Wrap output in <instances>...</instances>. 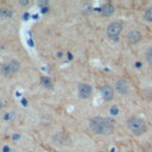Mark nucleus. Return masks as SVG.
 I'll list each match as a JSON object with an SVG mask.
<instances>
[{
  "label": "nucleus",
  "mask_w": 152,
  "mask_h": 152,
  "mask_svg": "<svg viewBox=\"0 0 152 152\" xmlns=\"http://www.w3.org/2000/svg\"><path fill=\"white\" fill-rule=\"evenodd\" d=\"M89 127L90 129L100 135H108L114 131L115 127V121L108 118H102V116H94L89 121Z\"/></svg>",
  "instance_id": "nucleus-1"
},
{
  "label": "nucleus",
  "mask_w": 152,
  "mask_h": 152,
  "mask_svg": "<svg viewBox=\"0 0 152 152\" xmlns=\"http://www.w3.org/2000/svg\"><path fill=\"white\" fill-rule=\"evenodd\" d=\"M127 127L134 135H142L147 132V124L138 116H131L127 120Z\"/></svg>",
  "instance_id": "nucleus-2"
},
{
  "label": "nucleus",
  "mask_w": 152,
  "mask_h": 152,
  "mask_svg": "<svg viewBox=\"0 0 152 152\" xmlns=\"http://www.w3.org/2000/svg\"><path fill=\"white\" fill-rule=\"evenodd\" d=\"M122 28H124V26H122V24H121L120 21H112V23L107 26L106 33H107V36H108L109 38L114 39V38H118V36L121 33Z\"/></svg>",
  "instance_id": "nucleus-3"
},
{
  "label": "nucleus",
  "mask_w": 152,
  "mask_h": 152,
  "mask_svg": "<svg viewBox=\"0 0 152 152\" xmlns=\"http://www.w3.org/2000/svg\"><path fill=\"white\" fill-rule=\"evenodd\" d=\"M114 88L120 95H127L129 91V83L125 78H119L115 81Z\"/></svg>",
  "instance_id": "nucleus-4"
},
{
  "label": "nucleus",
  "mask_w": 152,
  "mask_h": 152,
  "mask_svg": "<svg viewBox=\"0 0 152 152\" xmlns=\"http://www.w3.org/2000/svg\"><path fill=\"white\" fill-rule=\"evenodd\" d=\"M91 93H93V89L88 83H78L77 94H78L80 99H88V97H90Z\"/></svg>",
  "instance_id": "nucleus-5"
},
{
  "label": "nucleus",
  "mask_w": 152,
  "mask_h": 152,
  "mask_svg": "<svg viewBox=\"0 0 152 152\" xmlns=\"http://www.w3.org/2000/svg\"><path fill=\"white\" fill-rule=\"evenodd\" d=\"M101 95L104 101H110L114 97V89L109 84H103L101 87Z\"/></svg>",
  "instance_id": "nucleus-6"
},
{
  "label": "nucleus",
  "mask_w": 152,
  "mask_h": 152,
  "mask_svg": "<svg viewBox=\"0 0 152 152\" xmlns=\"http://www.w3.org/2000/svg\"><path fill=\"white\" fill-rule=\"evenodd\" d=\"M126 38H127V42H128L129 44H137V43H139L140 39H141V33H140L138 30H131V31L127 33Z\"/></svg>",
  "instance_id": "nucleus-7"
},
{
  "label": "nucleus",
  "mask_w": 152,
  "mask_h": 152,
  "mask_svg": "<svg viewBox=\"0 0 152 152\" xmlns=\"http://www.w3.org/2000/svg\"><path fill=\"white\" fill-rule=\"evenodd\" d=\"M115 11V7L114 5H112L110 2H107L104 4L102 7H101V13L104 15V17H110Z\"/></svg>",
  "instance_id": "nucleus-8"
},
{
  "label": "nucleus",
  "mask_w": 152,
  "mask_h": 152,
  "mask_svg": "<svg viewBox=\"0 0 152 152\" xmlns=\"http://www.w3.org/2000/svg\"><path fill=\"white\" fill-rule=\"evenodd\" d=\"M7 65H8L10 71H11L12 75L15 74V72L19 70V68H20V63H19L17 59H12V61H10V62L7 63Z\"/></svg>",
  "instance_id": "nucleus-9"
},
{
  "label": "nucleus",
  "mask_w": 152,
  "mask_h": 152,
  "mask_svg": "<svg viewBox=\"0 0 152 152\" xmlns=\"http://www.w3.org/2000/svg\"><path fill=\"white\" fill-rule=\"evenodd\" d=\"M53 139H55V140H57L59 144H64V145L70 144V139H69V137H68V135H65L64 133H58L57 135H55V137H53Z\"/></svg>",
  "instance_id": "nucleus-10"
},
{
  "label": "nucleus",
  "mask_w": 152,
  "mask_h": 152,
  "mask_svg": "<svg viewBox=\"0 0 152 152\" xmlns=\"http://www.w3.org/2000/svg\"><path fill=\"white\" fill-rule=\"evenodd\" d=\"M0 17L1 18H11L12 17V12H11V10H8V8H6V7H1L0 8Z\"/></svg>",
  "instance_id": "nucleus-11"
},
{
  "label": "nucleus",
  "mask_w": 152,
  "mask_h": 152,
  "mask_svg": "<svg viewBox=\"0 0 152 152\" xmlns=\"http://www.w3.org/2000/svg\"><path fill=\"white\" fill-rule=\"evenodd\" d=\"M145 58H146L147 63L150 65H152V45L146 49V51H145Z\"/></svg>",
  "instance_id": "nucleus-12"
},
{
  "label": "nucleus",
  "mask_w": 152,
  "mask_h": 152,
  "mask_svg": "<svg viewBox=\"0 0 152 152\" xmlns=\"http://www.w3.org/2000/svg\"><path fill=\"white\" fill-rule=\"evenodd\" d=\"M40 82H42V84H43L45 88H49V89H51V88H52V82H51L50 77H48V76H44V77H42Z\"/></svg>",
  "instance_id": "nucleus-13"
},
{
  "label": "nucleus",
  "mask_w": 152,
  "mask_h": 152,
  "mask_svg": "<svg viewBox=\"0 0 152 152\" xmlns=\"http://www.w3.org/2000/svg\"><path fill=\"white\" fill-rule=\"evenodd\" d=\"M144 18L147 23H152V7L146 8V11L144 12Z\"/></svg>",
  "instance_id": "nucleus-14"
},
{
  "label": "nucleus",
  "mask_w": 152,
  "mask_h": 152,
  "mask_svg": "<svg viewBox=\"0 0 152 152\" xmlns=\"http://www.w3.org/2000/svg\"><path fill=\"white\" fill-rule=\"evenodd\" d=\"M0 72H1V75H4V76H11L12 74H11V71H10V68H8V65L7 64H4L2 66H1V69H0Z\"/></svg>",
  "instance_id": "nucleus-15"
},
{
  "label": "nucleus",
  "mask_w": 152,
  "mask_h": 152,
  "mask_svg": "<svg viewBox=\"0 0 152 152\" xmlns=\"http://www.w3.org/2000/svg\"><path fill=\"white\" fill-rule=\"evenodd\" d=\"M118 113H119L118 106H116V104H113V106L110 107V114H112V115H118Z\"/></svg>",
  "instance_id": "nucleus-16"
},
{
  "label": "nucleus",
  "mask_w": 152,
  "mask_h": 152,
  "mask_svg": "<svg viewBox=\"0 0 152 152\" xmlns=\"http://www.w3.org/2000/svg\"><path fill=\"white\" fill-rule=\"evenodd\" d=\"M19 4H20L21 6H26V5H28V4H30V1H28V0H20V1H19Z\"/></svg>",
  "instance_id": "nucleus-17"
},
{
  "label": "nucleus",
  "mask_w": 152,
  "mask_h": 152,
  "mask_svg": "<svg viewBox=\"0 0 152 152\" xmlns=\"http://www.w3.org/2000/svg\"><path fill=\"white\" fill-rule=\"evenodd\" d=\"M42 12H43V13L49 12V6H48V7H43V8H42Z\"/></svg>",
  "instance_id": "nucleus-18"
},
{
  "label": "nucleus",
  "mask_w": 152,
  "mask_h": 152,
  "mask_svg": "<svg viewBox=\"0 0 152 152\" xmlns=\"http://www.w3.org/2000/svg\"><path fill=\"white\" fill-rule=\"evenodd\" d=\"M135 65H137V68H138V69H139V68H140V66H141V64H140V63H139V62H137V63H135Z\"/></svg>",
  "instance_id": "nucleus-19"
},
{
  "label": "nucleus",
  "mask_w": 152,
  "mask_h": 152,
  "mask_svg": "<svg viewBox=\"0 0 152 152\" xmlns=\"http://www.w3.org/2000/svg\"><path fill=\"white\" fill-rule=\"evenodd\" d=\"M2 106H4V103H2V101H1V100H0V109H1V108H2Z\"/></svg>",
  "instance_id": "nucleus-20"
},
{
  "label": "nucleus",
  "mask_w": 152,
  "mask_h": 152,
  "mask_svg": "<svg viewBox=\"0 0 152 152\" xmlns=\"http://www.w3.org/2000/svg\"><path fill=\"white\" fill-rule=\"evenodd\" d=\"M57 56H58V58H62V53H61V52H58V55H57Z\"/></svg>",
  "instance_id": "nucleus-21"
},
{
  "label": "nucleus",
  "mask_w": 152,
  "mask_h": 152,
  "mask_svg": "<svg viewBox=\"0 0 152 152\" xmlns=\"http://www.w3.org/2000/svg\"><path fill=\"white\" fill-rule=\"evenodd\" d=\"M10 152H14V151H12V150H10Z\"/></svg>",
  "instance_id": "nucleus-22"
}]
</instances>
